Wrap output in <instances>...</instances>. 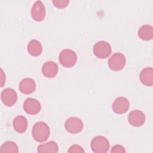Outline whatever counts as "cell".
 <instances>
[{
  "mask_svg": "<svg viewBox=\"0 0 153 153\" xmlns=\"http://www.w3.org/2000/svg\"><path fill=\"white\" fill-rule=\"evenodd\" d=\"M138 36L142 40L149 41L153 38V27L149 25L141 26L137 32Z\"/></svg>",
  "mask_w": 153,
  "mask_h": 153,
  "instance_id": "e0dca14e",
  "label": "cell"
},
{
  "mask_svg": "<svg viewBox=\"0 0 153 153\" xmlns=\"http://www.w3.org/2000/svg\"><path fill=\"white\" fill-rule=\"evenodd\" d=\"M68 152L69 153H76V152H84V150L82 148L78 145H72L68 149Z\"/></svg>",
  "mask_w": 153,
  "mask_h": 153,
  "instance_id": "44dd1931",
  "label": "cell"
},
{
  "mask_svg": "<svg viewBox=\"0 0 153 153\" xmlns=\"http://www.w3.org/2000/svg\"><path fill=\"white\" fill-rule=\"evenodd\" d=\"M128 121L132 126L140 127L145 122V115L141 111H132L128 115Z\"/></svg>",
  "mask_w": 153,
  "mask_h": 153,
  "instance_id": "8fae6325",
  "label": "cell"
},
{
  "mask_svg": "<svg viewBox=\"0 0 153 153\" xmlns=\"http://www.w3.org/2000/svg\"><path fill=\"white\" fill-rule=\"evenodd\" d=\"M0 151L1 152L17 153L19 152V148L15 142L12 141H7L1 145Z\"/></svg>",
  "mask_w": 153,
  "mask_h": 153,
  "instance_id": "d6986e66",
  "label": "cell"
},
{
  "mask_svg": "<svg viewBox=\"0 0 153 153\" xmlns=\"http://www.w3.org/2000/svg\"><path fill=\"white\" fill-rule=\"evenodd\" d=\"M77 60L75 52L71 49H65L59 54L60 63L65 68L73 67Z\"/></svg>",
  "mask_w": 153,
  "mask_h": 153,
  "instance_id": "3957f363",
  "label": "cell"
},
{
  "mask_svg": "<svg viewBox=\"0 0 153 153\" xmlns=\"http://www.w3.org/2000/svg\"><path fill=\"white\" fill-rule=\"evenodd\" d=\"M57 65L52 61L45 62L42 66V73L44 76L51 78L56 76L58 73Z\"/></svg>",
  "mask_w": 153,
  "mask_h": 153,
  "instance_id": "4fadbf2b",
  "label": "cell"
},
{
  "mask_svg": "<svg viewBox=\"0 0 153 153\" xmlns=\"http://www.w3.org/2000/svg\"><path fill=\"white\" fill-rule=\"evenodd\" d=\"M130 103L128 100L124 97H118L113 102L112 108L114 112L122 114H124L128 110Z\"/></svg>",
  "mask_w": 153,
  "mask_h": 153,
  "instance_id": "30bf717a",
  "label": "cell"
},
{
  "mask_svg": "<svg viewBox=\"0 0 153 153\" xmlns=\"http://www.w3.org/2000/svg\"><path fill=\"white\" fill-rule=\"evenodd\" d=\"M27 50L31 56H38L42 51V44L39 41L36 39H32L28 43Z\"/></svg>",
  "mask_w": 153,
  "mask_h": 153,
  "instance_id": "2e32d148",
  "label": "cell"
},
{
  "mask_svg": "<svg viewBox=\"0 0 153 153\" xmlns=\"http://www.w3.org/2000/svg\"><path fill=\"white\" fill-rule=\"evenodd\" d=\"M23 109L28 114L36 115L40 112L41 105L40 102L36 99L29 97L24 102Z\"/></svg>",
  "mask_w": 153,
  "mask_h": 153,
  "instance_id": "9c48e42d",
  "label": "cell"
},
{
  "mask_svg": "<svg viewBox=\"0 0 153 153\" xmlns=\"http://www.w3.org/2000/svg\"><path fill=\"white\" fill-rule=\"evenodd\" d=\"M2 103L7 106H12L17 102V94L14 90L11 88H7L2 90L1 94Z\"/></svg>",
  "mask_w": 153,
  "mask_h": 153,
  "instance_id": "ba28073f",
  "label": "cell"
},
{
  "mask_svg": "<svg viewBox=\"0 0 153 153\" xmlns=\"http://www.w3.org/2000/svg\"><path fill=\"white\" fill-rule=\"evenodd\" d=\"M19 88L21 93L25 94H29L35 90L36 84L33 79L26 78L20 82Z\"/></svg>",
  "mask_w": 153,
  "mask_h": 153,
  "instance_id": "7c38bea8",
  "label": "cell"
},
{
  "mask_svg": "<svg viewBox=\"0 0 153 153\" xmlns=\"http://www.w3.org/2000/svg\"><path fill=\"white\" fill-rule=\"evenodd\" d=\"M54 5L57 8H63L68 6L69 1L68 0H53L52 1Z\"/></svg>",
  "mask_w": 153,
  "mask_h": 153,
  "instance_id": "ffe728a7",
  "label": "cell"
},
{
  "mask_svg": "<svg viewBox=\"0 0 153 153\" xmlns=\"http://www.w3.org/2000/svg\"><path fill=\"white\" fill-rule=\"evenodd\" d=\"M46 14L45 8L44 4L41 1H36L31 8V16L36 22L42 21Z\"/></svg>",
  "mask_w": 153,
  "mask_h": 153,
  "instance_id": "52a82bcc",
  "label": "cell"
},
{
  "mask_svg": "<svg viewBox=\"0 0 153 153\" xmlns=\"http://www.w3.org/2000/svg\"><path fill=\"white\" fill-rule=\"evenodd\" d=\"M91 150L95 153L107 152L109 148V140L103 136L94 137L90 143Z\"/></svg>",
  "mask_w": 153,
  "mask_h": 153,
  "instance_id": "7a4b0ae2",
  "label": "cell"
},
{
  "mask_svg": "<svg viewBox=\"0 0 153 153\" xmlns=\"http://www.w3.org/2000/svg\"><path fill=\"white\" fill-rule=\"evenodd\" d=\"M111 152L112 153H115V152H125L126 150L124 149V148L120 145H116L115 146H114L111 150Z\"/></svg>",
  "mask_w": 153,
  "mask_h": 153,
  "instance_id": "7402d4cb",
  "label": "cell"
},
{
  "mask_svg": "<svg viewBox=\"0 0 153 153\" xmlns=\"http://www.w3.org/2000/svg\"><path fill=\"white\" fill-rule=\"evenodd\" d=\"M108 65L111 70L119 71L123 69L126 65V57L121 53H115L108 60Z\"/></svg>",
  "mask_w": 153,
  "mask_h": 153,
  "instance_id": "5b68a950",
  "label": "cell"
},
{
  "mask_svg": "<svg viewBox=\"0 0 153 153\" xmlns=\"http://www.w3.org/2000/svg\"><path fill=\"white\" fill-rule=\"evenodd\" d=\"M83 126L82 120L76 117L69 118L65 123L66 130L72 134H76L81 132L83 129Z\"/></svg>",
  "mask_w": 153,
  "mask_h": 153,
  "instance_id": "8992f818",
  "label": "cell"
},
{
  "mask_svg": "<svg viewBox=\"0 0 153 153\" xmlns=\"http://www.w3.org/2000/svg\"><path fill=\"white\" fill-rule=\"evenodd\" d=\"M93 53L97 58L106 59L111 53V47L106 41H98L94 45Z\"/></svg>",
  "mask_w": 153,
  "mask_h": 153,
  "instance_id": "277c9868",
  "label": "cell"
},
{
  "mask_svg": "<svg viewBox=\"0 0 153 153\" xmlns=\"http://www.w3.org/2000/svg\"><path fill=\"white\" fill-rule=\"evenodd\" d=\"M32 134L36 141L39 142H45L50 136V128L45 122H37L32 127Z\"/></svg>",
  "mask_w": 153,
  "mask_h": 153,
  "instance_id": "6da1fadb",
  "label": "cell"
},
{
  "mask_svg": "<svg viewBox=\"0 0 153 153\" xmlns=\"http://www.w3.org/2000/svg\"><path fill=\"white\" fill-rule=\"evenodd\" d=\"M59 147L54 141H49L38 146V152L40 153H56L57 152Z\"/></svg>",
  "mask_w": 153,
  "mask_h": 153,
  "instance_id": "ac0fdd59",
  "label": "cell"
},
{
  "mask_svg": "<svg viewBox=\"0 0 153 153\" xmlns=\"http://www.w3.org/2000/svg\"><path fill=\"white\" fill-rule=\"evenodd\" d=\"M14 130L19 133H23L26 131L27 127V121L26 117L22 115L17 116L13 121Z\"/></svg>",
  "mask_w": 153,
  "mask_h": 153,
  "instance_id": "9a60e30c",
  "label": "cell"
},
{
  "mask_svg": "<svg viewBox=\"0 0 153 153\" xmlns=\"http://www.w3.org/2000/svg\"><path fill=\"white\" fill-rule=\"evenodd\" d=\"M141 82L146 86L153 85V69L151 67H146L143 69L139 75Z\"/></svg>",
  "mask_w": 153,
  "mask_h": 153,
  "instance_id": "5bb4252c",
  "label": "cell"
},
{
  "mask_svg": "<svg viewBox=\"0 0 153 153\" xmlns=\"http://www.w3.org/2000/svg\"><path fill=\"white\" fill-rule=\"evenodd\" d=\"M1 87H3L5 82V75L3 70L1 69Z\"/></svg>",
  "mask_w": 153,
  "mask_h": 153,
  "instance_id": "603a6c76",
  "label": "cell"
}]
</instances>
